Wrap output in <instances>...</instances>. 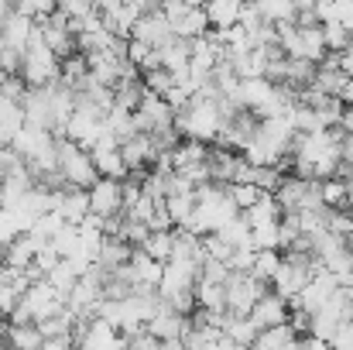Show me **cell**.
Masks as SVG:
<instances>
[{"label": "cell", "instance_id": "cell-23", "mask_svg": "<svg viewBox=\"0 0 353 350\" xmlns=\"http://www.w3.org/2000/svg\"><path fill=\"white\" fill-rule=\"evenodd\" d=\"M350 79H347V72L343 69H330V66H319L316 69V79H312V90H319V93H326V97H343V86H347Z\"/></svg>", "mask_w": 353, "mask_h": 350}, {"label": "cell", "instance_id": "cell-10", "mask_svg": "<svg viewBox=\"0 0 353 350\" xmlns=\"http://www.w3.org/2000/svg\"><path fill=\"white\" fill-rule=\"evenodd\" d=\"M24 306L31 309L34 323H45V320H55L65 313V295L59 289H52L48 282H34L24 295Z\"/></svg>", "mask_w": 353, "mask_h": 350}, {"label": "cell", "instance_id": "cell-9", "mask_svg": "<svg viewBox=\"0 0 353 350\" xmlns=\"http://www.w3.org/2000/svg\"><path fill=\"white\" fill-rule=\"evenodd\" d=\"M100 7V17H103V28L107 31H114L117 38H130V31H134V24L151 10V3H97Z\"/></svg>", "mask_w": 353, "mask_h": 350}, {"label": "cell", "instance_id": "cell-31", "mask_svg": "<svg viewBox=\"0 0 353 350\" xmlns=\"http://www.w3.org/2000/svg\"><path fill=\"white\" fill-rule=\"evenodd\" d=\"M343 72H347V79H353V35H350L347 52H343Z\"/></svg>", "mask_w": 353, "mask_h": 350}, {"label": "cell", "instance_id": "cell-8", "mask_svg": "<svg viewBox=\"0 0 353 350\" xmlns=\"http://www.w3.org/2000/svg\"><path fill=\"white\" fill-rule=\"evenodd\" d=\"M76 350H127V337L103 320H86L76 327Z\"/></svg>", "mask_w": 353, "mask_h": 350}, {"label": "cell", "instance_id": "cell-7", "mask_svg": "<svg viewBox=\"0 0 353 350\" xmlns=\"http://www.w3.org/2000/svg\"><path fill=\"white\" fill-rule=\"evenodd\" d=\"M134 127L137 134H165V130H175V110L168 100L154 97V93H144L141 107L134 110Z\"/></svg>", "mask_w": 353, "mask_h": 350}, {"label": "cell", "instance_id": "cell-20", "mask_svg": "<svg viewBox=\"0 0 353 350\" xmlns=\"http://www.w3.org/2000/svg\"><path fill=\"white\" fill-rule=\"evenodd\" d=\"M196 309H203V313H227V285L199 282L196 285Z\"/></svg>", "mask_w": 353, "mask_h": 350}, {"label": "cell", "instance_id": "cell-12", "mask_svg": "<svg viewBox=\"0 0 353 350\" xmlns=\"http://www.w3.org/2000/svg\"><path fill=\"white\" fill-rule=\"evenodd\" d=\"M130 38H134V41H144V45H151V48H161L168 38H175L172 28H168V17L161 14V3H151V10L134 24Z\"/></svg>", "mask_w": 353, "mask_h": 350}, {"label": "cell", "instance_id": "cell-33", "mask_svg": "<svg viewBox=\"0 0 353 350\" xmlns=\"http://www.w3.org/2000/svg\"><path fill=\"white\" fill-rule=\"evenodd\" d=\"M206 350H243V347H236L234 340H227V337H223V340H216L213 347H206Z\"/></svg>", "mask_w": 353, "mask_h": 350}, {"label": "cell", "instance_id": "cell-32", "mask_svg": "<svg viewBox=\"0 0 353 350\" xmlns=\"http://www.w3.org/2000/svg\"><path fill=\"white\" fill-rule=\"evenodd\" d=\"M305 350H333V344H326V340H316V337H305Z\"/></svg>", "mask_w": 353, "mask_h": 350}, {"label": "cell", "instance_id": "cell-6", "mask_svg": "<svg viewBox=\"0 0 353 350\" xmlns=\"http://www.w3.org/2000/svg\"><path fill=\"white\" fill-rule=\"evenodd\" d=\"M271 292V285L257 282L254 275H230L227 282V313L230 316H250L254 306Z\"/></svg>", "mask_w": 353, "mask_h": 350}, {"label": "cell", "instance_id": "cell-26", "mask_svg": "<svg viewBox=\"0 0 353 350\" xmlns=\"http://www.w3.org/2000/svg\"><path fill=\"white\" fill-rule=\"evenodd\" d=\"M141 83H144V90H148V93H154V97H161V100H168V93L175 90V79H172L165 69L144 72V76H141Z\"/></svg>", "mask_w": 353, "mask_h": 350}, {"label": "cell", "instance_id": "cell-16", "mask_svg": "<svg viewBox=\"0 0 353 350\" xmlns=\"http://www.w3.org/2000/svg\"><path fill=\"white\" fill-rule=\"evenodd\" d=\"M69 227H79L86 217H90V193L83 189H59V210H55Z\"/></svg>", "mask_w": 353, "mask_h": 350}, {"label": "cell", "instance_id": "cell-22", "mask_svg": "<svg viewBox=\"0 0 353 350\" xmlns=\"http://www.w3.org/2000/svg\"><path fill=\"white\" fill-rule=\"evenodd\" d=\"M281 264H285V254H281V251H257V254H254V268H250V275H254L257 282L271 285V282L278 278Z\"/></svg>", "mask_w": 353, "mask_h": 350}, {"label": "cell", "instance_id": "cell-28", "mask_svg": "<svg viewBox=\"0 0 353 350\" xmlns=\"http://www.w3.org/2000/svg\"><path fill=\"white\" fill-rule=\"evenodd\" d=\"M227 193H230L234 206L240 210V217H243V213H247L250 206H257V203H261V196H264V193H261L257 186H230Z\"/></svg>", "mask_w": 353, "mask_h": 350}, {"label": "cell", "instance_id": "cell-35", "mask_svg": "<svg viewBox=\"0 0 353 350\" xmlns=\"http://www.w3.org/2000/svg\"><path fill=\"white\" fill-rule=\"evenodd\" d=\"M10 278H14V271H10L7 264H0V289H3V285H10Z\"/></svg>", "mask_w": 353, "mask_h": 350}, {"label": "cell", "instance_id": "cell-14", "mask_svg": "<svg viewBox=\"0 0 353 350\" xmlns=\"http://www.w3.org/2000/svg\"><path fill=\"white\" fill-rule=\"evenodd\" d=\"M120 155H123V165L130 168V175H144L148 165L158 162V151H154V141L151 134H134L120 144Z\"/></svg>", "mask_w": 353, "mask_h": 350}, {"label": "cell", "instance_id": "cell-17", "mask_svg": "<svg viewBox=\"0 0 353 350\" xmlns=\"http://www.w3.org/2000/svg\"><path fill=\"white\" fill-rule=\"evenodd\" d=\"M38 247H41V240H38V237H31V233H24V237H17L14 244H7V247H3V264H7L10 271H28V268L34 264Z\"/></svg>", "mask_w": 353, "mask_h": 350}, {"label": "cell", "instance_id": "cell-13", "mask_svg": "<svg viewBox=\"0 0 353 350\" xmlns=\"http://www.w3.org/2000/svg\"><path fill=\"white\" fill-rule=\"evenodd\" d=\"M288 316H292V306L278 295V292H268L257 306H254V313H250V323L264 333V330H278V327H288Z\"/></svg>", "mask_w": 353, "mask_h": 350}, {"label": "cell", "instance_id": "cell-27", "mask_svg": "<svg viewBox=\"0 0 353 350\" xmlns=\"http://www.w3.org/2000/svg\"><path fill=\"white\" fill-rule=\"evenodd\" d=\"M45 282H48L52 289H59V292H62V295L69 299V292L76 289V282H79V275H76V268H72L69 261H62V264H59V268H55V271H52V275H48Z\"/></svg>", "mask_w": 353, "mask_h": 350}, {"label": "cell", "instance_id": "cell-21", "mask_svg": "<svg viewBox=\"0 0 353 350\" xmlns=\"http://www.w3.org/2000/svg\"><path fill=\"white\" fill-rule=\"evenodd\" d=\"M3 344H7V350H41L45 347V337H41L38 323H31V327H7Z\"/></svg>", "mask_w": 353, "mask_h": 350}, {"label": "cell", "instance_id": "cell-30", "mask_svg": "<svg viewBox=\"0 0 353 350\" xmlns=\"http://www.w3.org/2000/svg\"><path fill=\"white\" fill-rule=\"evenodd\" d=\"M203 247H206V257H213V261H223V264H230V257H234V247L220 237V233H213V237H203Z\"/></svg>", "mask_w": 353, "mask_h": 350}, {"label": "cell", "instance_id": "cell-18", "mask_svg": "<svg viewBox=\"0 0 353 350\" xmlns=\"http://www.w3.org/2000/svg\"><path fill=\"white\" fill-rule=\"evenodd\" d=\"M206 17H210V31H230L243 17V3L240 0H213V3H206Z\"/></svg>", "mask_w": 353, "mask_h": 350}, {"label": "cell", "instance_id": "cell-1", "mask_svg": "<svg viewBox=\"0 0 353 350\" xmlns=\"http://www.w3.org/2000/svg\"><path fill=\"white\" fill-rule=\"evenodd\" d=\"M230 120H234V117L227 114L223 97H220L213 86H206L199 97H192V104H189L185 110L175 114V130H179V137H185V141L210 144V141H220V134H223V127H227Z\"/></svg>", "mask_w": 353, "mask_h": 350}, {"label": "cell", "instance_id": "cell-15", "mask_svg": "<svg viewBox=\"0 0 353 350\" xmlns=\"http://www.w3.org/2000/svg\"><path fill=\"white\" fill-rule=\"evenodd\" d=\"M34 31H38V24L31 21V17H24V14H10L7 21H3V28H0V48H10V52H28V45H31V38H34Z\"/></svg>", "mask_w": 353, "mask_h": 350}, {"label": "cell", "instance_id": "cell-29", "mask_svg": "<svg viewBox=\"0 0 353 350\" xmlns=\"http://www.w3.org/2000/svg\"><path fill=\"white\" fill-rule=\"evenodd\" d=\"M323 38H326V48L330 52H347V45H350V31L343 28V24H336V21H330V24H323Z\"/></svg>", "mask_w": 353, "mask_h": 350}, {"label": "cell", "instance_id": "cell-37", "mask_svg": "<svg viewBox=\"0 0 353 350\" xmlns=\"http://www.w3.org/2000/svg\"><path fill=\"white\" fill-rule=\"evenodd\" d=\"M350 231H353V210H350Z\"/></svg>", "mask_w": 353, "mask_h": 350}, {"label": "cell", "instance_id": "cell-36", "mask_svg": "<svg viewBox=\"0 0 353 350\" xmlns=\"http://www.w3.org/2000/svg\"><path fill=\"white\" fill-rule=\"evenodd\" d=\"M347 254H350V264H353V237L347 240Z\"/></svg>", "mask_w": 353, "mask_h": 350}, {"label": "cell", "instance_id": "cell-11", "mask_svg": "<svg viewBox=\"0 0 353 350\" xmlns=\"http://www.w3.org/2000/svg\"><path fill=\"white\" fill-rule=\"evenodd\" d=\"M90 213H93V217H100V220L123 217V182L100 179V182L90 189Z\"/></svg>", "mask_w": 353, "mask_h": 350}, {"label": "cell", "instance_id": "cell-34", "mask_svg": "<svg viewBox=\"0 0 353 350\" xmlns=\"http://www.w3.org/2000/svg\"><path fill=\"white\" fill-rule=\"evenodd\" d=\"M340 100H343V107H353V79L343 86V97H340Z\"/></svg>", "mask_w": 353, "mask_h": 350}, {"label": "cell", "instance_id": "cell-5", "mask_svg": "<svg viewBox=\"0 0 353 350\" xmlns=\"http://www.w3.org/2000/svg\"><path fill=\"white\" fill-rule=\"evenodd\" d=\"M161 14L168 17V28L175 38L182 41H199L210 35V17H206V7H196V3H182V0H168L161 3Z\"/></svg>", "mask_w": 353, "mask_h": 350}, {"label": "cell", "instance_id": "cell-3", "mask_svg": "<svg viewBox=\"0 0 353 350\" xmlns=\"http://www.w3.org/2000/svg\"><path fill=\"white\" fill-rule=\"evenodd\" d=\"M278 48L285 52V59L312 62V66H323L326 55H330L326 38H323V24H316V28H299V24L278 28Z\"/></svg>", "mask_w": 353, "mask_h": 350}, {"label": "cell", "instance_id": "cell-19", "mask_svg": "<svg viewBox=\"0 0 353 350\" xmlns=\"http://www.w3.org/2000/svg\"><path fill=\"white\" fill-rule=\"evenodd\" d=\"M243 220L250 224V231H261V227H274V224H281V220H285V210L278 206V200H274L271 193H264L261 203L250 206V210L243 213Z\"/></svg>", "mask_w": 353, "mask_h": 350}, {"label": "cell", "instance_id": "cell-25", "mask_svg": "<svg viewBox=\"0 0 353 350\" xmlns=\"http://www.w3.org/2000/svg\"><path fill=\"white\" fill-rule=\"evenodd\" d=\"M165 210H168V217H172L175 231H179V227H185V224L192 220V213H196V193L168 196V200H165Z\"/></svg>", "mask_w": 353, "mask_h": 350}, {"label": "cell", "instance_id": "cell-4", "mask_svg": "<svg viewBox=\"0 0 353 350\" xmlns=\"http://www.w3.org/2000/svg\"><path fill=\"white\" fill-rule=\"evenodd\" d=\"M59 172H62V179H65L69 189L90 193L100 182V172L93 165V155L86 148H79L76 141H69V137L59 141Z\"/></svg>", "mask_w": 353, "mask_h": 350}, {"label": "cell", "instance_id": "cell-38", "mask_svg": "<svg viewBox=\"0 0 353 350\" xmlns=\"http://www.w3.org/2000/svg\"><path fill=\"white\" fill-rule=\"evenodd\" d=\"M0 350H7V344H0Z\"/></svg>", "mask_w": 353, "mask_h": 350}, {"label": "cell", "instance_id": "cell-24", "mask_svg": "<svg viewBox=\"0 0 353 350\" xmlns=\"http://www.w3.org/2000/svg\"><path fill=\"white\" fill-rule=\"evenodd\" d=\"M148 257H154L158 264H168L175 257V231H161V233H151L148 244L141 247Z\"/></svg>", "mask_w": 353, "mask_h": 350}, {"label": "cell", "instance_id": "cell-2", "mask_svg": "<svg viewBox=\"0 0 353 350\" xmlns=\"http://www.w3.org/2000/svg\"><path fill=\"white\" fill-rule=\"evenodd\" d=\"M21 79H24L28 90H48V86H55V83L62 79V62H59V55L45 45L41 28L34 31V38H31L24 59H21Z\"/></svg>", "mask_w": 353, "mask_h": 350}]
</instances>
